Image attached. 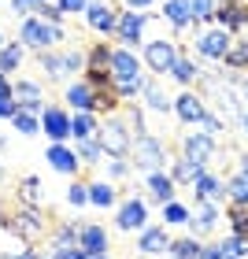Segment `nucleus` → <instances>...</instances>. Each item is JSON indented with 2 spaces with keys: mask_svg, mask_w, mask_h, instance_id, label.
I'll return each instance as SVG.
<instances>
[{
  "mask_svg": "<svg viewBox=\"0 0 248 259\" xmlns=\"http://www.w3.org/2000/svg\"><path fill=\"white\" fill-rule=\"evenodd\" d=\"M237 126H241V134L248 137V111H241V119H237Z\"/></svg>",
  "mask_w": 248,
  "mask_h": 259,
  "instance_id": "54",
  "label": "nucleus"
},
{
  "mask_svg": "<svg viewBox=\"0 0 248 259\" xmlns=\"http://www.w3.org/2000/svg\"><path fill=\"white\" fill-rule=\"evenodd\" d=\"M60 4L63 15H86V8H89V0H56Z\"/></svg>",
  "mask_w": 248,
  "mask_h": 259,
  "instance_id": "48",
  "label": "nucleus"
},
{
  "mask_svg": "<svg viewBox=\"0 0 248 259\" xmlns=\"http://www.w3.org/2000/svg\"><path fill=\"white\" fill-rule=\"evenodd\" d=\"M226 200H230V204L248 207V178H244V174H233V178H226Z\"/></svg>",
  "mask_w": 248,
  "mask_h": 259,
  "instance_id": "36",
  "label": "nucleus"
},
{
  "mask_svg": "<svg viewBox=\"0 0 248 259\" xmlns=\"http://www.w3.org/2000/svg\"><path fill=\"white\" fill-rule=\"evenodd\" d=\"M115 196H119V193H115L111 182H93V185H89V204L100 207V211H108V207L115 204Z\"/></svg>",
  "mask_w": 248,
  "mask_h": 259,
  "instance_id": "30",
  "label": "nucleus"
},
{
  "mask_svg": "<svg viewBox=\"0 0 248 259\" xmlns=\"http://www.w3.org/2000/svg\"><path fill=\"white\" fill-rule=\"evenodd\" d=\"M148 226V204L141 196H130L126 204L119 207V215H115V230L122 233H141Z\"/></svg>",
  "mask_w": 248,
  "mask_h": 259,
  "instance_id": "8",
  "label": "nucleus"
},
{
  "mask_svg": "<svg viewBox=\"0 0 248 259\" xmlns=\"http://www.w3.org/2000/svg\"><path fill=\"white\" fill-rule=\"evenodd\" d=\"M45 159H49V167H52V170L67 174V178H74V174L81 170V159H78V152L70 148V145H49Z\"/></svg>",
  "mask_w": 248,
  "mask_h": 259,
  "instance_id": "16",
  "label": "nucleus"
},
{
  "mask_svg": "<svg viewBox=\"0 0 248 259\" xmlns=\"http://www.w3.org/2000/svg\"><path fill=\"white\" fill-rule=\"evenodd\" d=\"M178 45H174L171 37H156V41H145V49H141V63H145L156 78L171 74L174 63H178Z\"/></svg>",
  "mask_w": 248,
  "mask_h": 259,
  "instance_id": "4",
  "label": "nucleus"
},
{
  "mask_svg": "<svg viewBox=\"0 0 248 259\" xmlns=\"http://www.w3.org/2000/svg\"><path fill=\"white\" fill-rule=\"evenodd\" d=\"M4 45H8V41H4V33H0V49H4Z\"/></svg>",
  "mask_w": 248,
  "mask_h": 259,
  "instance_id": "56",
  "label": "nucleus"
},
{
  "mask_svg": "<svg viewBox=\"0 0 248 259\" xmlns=\"http://www.w3.org/2000/svg\"><path fill=\"white\" fill-rule=\"evenodd\" d=\"M0 148H4V137H0Z\"/></svg>",
  "mask_w": 248,
  "mask_h": 259,
  "instance_id": "58",
  "label": "nucleus"
},
{
  "mask_svg": "<svg viewBox=\"0 0 248 259\" xmlns=\"http://www.w3.org/2000/svg\"><path fill=\"white\" fill-rule=\"evenodd\" d=\"M145 22H148L145 11H134V8L119 11V26H115V37H119L126 49H137V41L145 37Z\"/></svg>",
  "mask_w": 248,
  "mask_h": 259,
  "instance_id": "12",
  "label": "nucleus"
},
{
  "mask_svg": "<svg viewBox=\"0 0 248 259\" xmlns=\"http://www.w3.org/2000/svg\"><path fill=\"white\" fill-rule=\"evenodd\" d=\"M41 4H45V0H41Z\"/></svg>",
  "mask_w": 248,
  "mask_h": 259,
  "instance_id": "60",
  "label": "nucleus"
},
{
  "mask_svg": "<svg viewBox=\"0 0 248 259\" xmlns=\"http://www.w3.org/2000/svg\"><path fill=\"white\" fill-rule=\"evenodd\" d=\"M63 100H67L70 111H93V104H97V89H93L86 78H78V81H70V85H67Z\"/></svg>",
  "mask_w": 248,
  "mask_h": 259,
  "instance_id": "18",
  "label": "nucleus"
},
{
  "mask_svg": "<svg viewBox=\"0 0 248 259\" xmlns=\"http://www.w3.org/2000/svg\"><path fill=\"white\" fill-rule=\"evenodd\" d=\"M41 130L49 134L52 145H67L70 141V111L60 108V104H49V108L41 111Z\"/></svg>",
  "mask_w": 248,
  "mask_h": 259,
  "instance_id": "7",
  "label": "nucleus"
},
{
  "mask_svg": "<svg viewBox=\"0 0 248 259\" xmlns=\"http://www.w3.org/2000/svg\"><path fill=\"white\" fill-rule=\"evenodd\" d=\"M37 60H41V70H45V78L56 81V78H67V67H63V52L56 56V52H37Z\"/></svg>",
  "mask_w": 248,
  "mask_h": 259,
  "instance_id": "33",
  "label": "nucleus"
},
{
  "mask_svg": "<svg viewBox=\"0 0 248 259\" xmlns=\"http://www.w3.org/2000/svg\"><path fill=\"white\" fill-rule=\"evenodd\" d=\"M15 85V100H19V108L22 111H30V115H41L49 104H45V93L37 81H26V78H19V81H11Z\"/></svg>",
  "mask_w": 248,
  "mask_h": 259,
  "instance_id": "17",
  "label": "nucleus"
},
{
  "mask_svg": "<svg viewBox=\"0 0 248 259\" xmlns=\"http://www.w3.org/2000/svg\"><path fill=\"white\" fill-rule=\"evenodd\" d=\"M163 19H167L174 30L193 26V4H189V0H163Z\"/></svg>",
  "mask_w": 248,
  "mask_h": 259,
  "instance_id": "23",
  "label": "nucleus"
},
{
  "mask_svg": "<svg viewBox=\"0 0 248 259\" xmlns=\"http://www.w3.org/2000/svg\"><path fill=\"white\" fill-rule=\"evenodd\" d=\"M208 167H200V163H193V159H185V156H178V159H171V178L178 182V185H193L200 174H204Z\"/></svg>",
  "mask_w": 248,
  "mask_h": 259,
  "instance_id": "24",
  "label": "nucleus"
},
{
  "mask_svg": "<svg viewBox=\"0 0 248 259\" xmlns=\"http://www.w3.org/2000/svg\"><path fill=\"white\" fill-rule=\"evenodd\" d=\"M237 174H244V178H248V152L241 156V170H237Z\"/></svg>",
  "mask_w": 248,
  "mask_h": 259,
  "instance_id": "55",
  "label": "nucleus"
},
{
  "mask_svg": "<svg viewBox=\"0 0 248 259\" xmlns=\"http://www.w3.org/2000/svg\"><path fill=\"white\" fill-rule=\"evenodd\" d=\"M100 130V115L97 111H70V141H89Z\"/></svg>",
  "mask_w": 248,
  "mask_h": 259,
  "instance_id": "22",
  "label": "nucleus"
},
{
  "mask_svg": "<svg viewBox=\"0 0 248 259\" xmlns=\"http://www.w3.org/2000/svg\"><path fill=\"white\" fill-rule=\"evenodd\" d=\"M130 156H134V167H137V170H145V174L163 170V167H167V159H171V156H167V145H163L159 137H152V134L137 137Z\"/></svg>",
  "mask_w": 248,
  "mask_h": 259,
  "instance_id": "5",
  "label": "nucleus"
},
{
  "mask_svg": "<svg viewBox=\"0 0 248 259\" xmlns=\"http://www.w3.org/2000/svg\"><path fill=\"white\" fill-rule=\"evenodd\" d=\"M174 115H178L185 126H200V119L208 115L204 97H200V93H193V89H182L178 97H174Z\"/></svg>",
  "mask_w": 248,
  "mask_h": 259,
  "instance_id": "13",
  "label": "nucleus"
},
{
  "mask_svg": "<svg viewBox=\"0 0 248 259\" xmlns=\"http://www.w3.org/2000/svg\"><path fill=\"white\" fill-rule=\"evenodd\" d=\"M222 67H226V70H248V37H237V41L230 45Z\"/></svg>",
  "mask_w": 248,
  "mask_h": 259,
  "instance_id": "31",
  "label": "nucleus"
},
{
  "mask_svg": "<svg viewBox=\"0 0 248 259\" xmlns=\"http://www.w3.org/2000/svg\"><path fill=\"white\" fill-rule=\"evenodd\" d=\"M97 141H100L104 156H130L137 137H134V130H130V122L122 115H104V122L97 130Z\"/></svg>",
  "mask_w": 248,
  "mask_h": 259,
  "instance_id": "2",
  "label": "nucleus"
},
{
  "mask_svg": "<svg viewBox=\"0 0 248 259\" xmlns=\"http://www.w3.org/2000/svg\"><path fill=\"white\" fill-rule=\"evenodd\" d=\"M126 174H130L126 156H108V182H122Z\"/></svg>",
  "mask_w": 248,
  "mask_h": 259,
  "instance_id": "45",
  "label": "nucleus"
},
{
  "mask_svg": "<svg viewBox=\"0 0 248 259\" xmlns=\"http://www.w3.org/2000/svg\"><path fill=\"white\" fill-rule=\"evenodd\" d=\"M226 222H230V233H237V237H248V207L230 204V207H226Z\"/></svg>",
  "mask_w": 248,
  "mask_h": 259,
  "instance_id": "38",
  "label": "nucleus"
},
{
  "mask_svg": "<svg viewBox=\"0 0 248 259\" xmlns=\"http://www.w3.org/2000/svg\"><path fill=\"white\" fill-rule=\"evenodd\" d=\"M19 204H26V207H41V204H45V200H41V178H37V174H26V178H22Z\"/></svg>",
  "mask_w": 248,
  "mask_h": 259,
  "instance_id": "32",
  "label": "nucleus"
},
{
  "mask_svg": "<svg viewBox=\"0 0 248 259\" xmlns=\"http://www.w3.org/2000/svg\"><path fill=\"white\" fill-rule=\"evenodd\" d=\"M226 259H233V255H226Z\"/></svg>",
  "mask_w": 248,
  "mask_h": 259,
  "instance_id": "59",
  "label": "nucleus"
},
{
  "mask_svg": "<svg viewBox=\"0 0 248 259\" xmlns=\"http://www.w3.org/2000/svg\"><path fill=\"white\" fill-rule=\"evenodd\" d=\"M200 74H204V70L196 67V60L193 56H178V63H174V70H171V78L178 81V85H193V81H200Z\"/></svg>",
  "mask_w": 248,
  "mask_h": 259,
  "instance_id": "28",
  "label": "nucleus"
},
{
  "mask_svg": "<svg viewBox=\"0 0 248 259\" xmlns=\"http://www.w3.org/2000/svg\"><path fill=\"white\" fill-rule=\"evenodd\" d=\"M78 248L86 252V255H108V248H111L108 230L97 226V222H81V230H78Z\"/></svg>",
  "mask_w": 248,
  "mask_h": 259,
  "instance_id": "15",
  "label": "nucleus"
},
{
  "mask_svg": "<svg viewBox=\"0 0 248 259\" xmlns=\"http://www.w3.org/2000/svg\"><path fill=\"white\" fill-rule=\"evenodd\" d=\"M74 152H78V159H81V167H100L104 159V148H100V141L97 137H89V141H74Z\"/></svg>",
  "mask_w": 248,
  "mask_h": 259,
  "instance_id": "29",
  "label": "nucleus"
},
{
  "mask_svg": "<svg viewBox=\"0 0 248 259\" xmlns=\"http://www.w3.org/2000/svg\"><path fill=\"white\" fill-rule=\"evenodd\" d=\"M0 226H4L8 233H15L22 244H33L37 237H45L49 222L41 219V207H26V204H19V211L0 207Z\"/></svg>",
  "mask_w": 248,
  "mask_h": 259,
  "instance_id": "1",
  "label": "nucleus"
},
{
  "mask_svg": "<svg viewBox=\"0 0 248 259\" xmlns=\"http://www.w3.org/2000/svg\"><path fill=\"white\" fill-rule=\"evenodd\" d=\"M86 22H89V30L100 33V37H111L115 26H119V8H115V0H89Z\"/></svg>",
  "mask_w": 248,
  "mask_h": 259,
  "instance_id": "6",
  "label": "nucleus"
},
{
  "mask_svg": "<svg viewBox=\"0 0 248 259\" xmlns=\"http://www.w3.org/2000/svg\"><path fill=\"white\" fill-rule=\"evenodd\" d=\"M145 185H148V196L156 200L159 207L171 204V200H174V189H178V182H174L167 170H152V174H145Z\"/></svg>",
  "mask_w": 248,
  "mask_h": 259,
  "instance_id": "19",
  "label": "nucleus"
},
{
  "mask_svg": "<svg viewBox=\"0 0 248 259\" xmlns=\"http://www.w3.org/2000/svg\"><path fill=\"white\" fill-rule=\"evenodd\" d=\"M141 97H145V104H148V111H156V115H163V119H167V115L174 111V100H167V93L159 89V81H148V85H145V93H141Z\"/></svg>",
  "mask_w": 248,
  "mask_h": 259,
  "instance_id": "25",
  "label": "nucleus"
},
{
  "mask_svg": "<svg viewBox=\"0 0 248 259\" xmlns=\"http://www.w3.org/2000/svg\"><path fill=\"white\" fill-rule=\"evenodd\" d=\"M171 248V237H167V226H145L137 233V252L145 255H159Z\"/></svg>",
  "mask_w": 248,
  "mask_h": 259,
  "instance_id": "20",
  "label": "nucleus"
},
{
  "mask_svg": "<svg viewBox=\"0 0 248 259\" xmlns=\"http://www.w3.org/2000/svg\"><path fill=\"white\" fill-rule=\"evenodd\" d=\"M237 97L248 104V74H241V78H237Z\"/></svg>",
  "mask_w": 248,
  "mask_h": 259,
  "instance_id": "52",
  "label": "nucleus"
},
{
  "mask_svg": "<svg viewBox=\"0 0 248 259\" xmlns=\"http://www.w3.org/2000/svg\"><path fill=\"white\" fill-rule=\"evenodd\" d=\"M167 252H171V259H200L204 255V241L193 237V233H189V237H174Z\"/></svg>",
  "mask_w": 248,
  "mask_h": 259,
  "instance_id": "26",
  "label": "nucleus"
},
{
  "mask_svg": "<svg viewBox=\"0 0 248 259\" xmlns=\"http://www.w3.org/2000/svg\"><path fill=\"white\" fill-rule=\"evenodd\" d=\"M8 122L15 126L22 137H33V134H41V115H30V111H22V108H19L15 115H11Z\"/></svg>",
  "mask_w": 248,
  "mask_h": 259,
  "instance_id": "34",
  "label": "nucleus"
},
{
  "mask_svg": "<svg viewBox=\"0 0 248 259\" xmlns=\"http://www.w3.org/2000/svg\"><path fill=\"white\" fill-rule=\"evenodd\" d=\"M200 259H226V252H222V244H204V255Z\"/></svg>",
  "mask_w": 248,
  "mask_h": 259,
  "instance_id": "51",
  "label": "nucleus"
},
{
  "mask_svg": "<svg viewBox=\"0 0 248 259\" xmlns=\"http://www.w3.org/2000/svg\"><path fill=\"white\" fill-rule=\"evenodd\" d=\"M215 26L222 30H230V33H237L248 26V0H219V8H215Z\"/></svg>",
  "mask_w": 248,
  "mask_h": 259,
  "instance_id": "11",
  "label": "nucleus"
},
{
  "mask_svg": "<svg viewBox=\"0 0 248 259\" xmlns=\"http://www.w3.org/2000/svg\"><path fill=\"white\" fill-rule=\"evenodd\" d=\"M200 134H208V137H219L222 134V115H204V119H200Z\"/></svg>",
  "mask_w": 248,
  "mask_h": 259,
  "instance_id": "47",
  "label": "nucleus"
},
{
  "mask_svg": "<svg viewBox=\"0 0 248 259\" xmlns=\"http://www.w3.org/2000/svg\"><path fill=\"white\" fill-rule=\"evenodd\" d=\"M122 119L130 122V130H134L137 137H145V134H148V130H145V115H141L137 104H126V115H122Z\"/></svg>",
  "mask_w": 248,
  "mask_h": 259,
  "instance_id": "44",
  "label": "nucleus"
},
{
  "mask_svg": "<svg viewBox=\"0 0 248 259\" xmlns=\"http://www.w3.org/2000/svg\"><path fill=\"white\" fill-rule=\"evenodd\" d=\"M219 244H222V252H226V255H233V259H244V255H248V237H237V233L222 237Z\"/></svg>",
  "mask_w": 248,
  "mask_h": 259,
  "instance_id": "39",
  "label": "nucleus"
},
{
  "mask_svg": "<svg viewBox=\"0 0 248 259\" xmlns=\"http://www.w3.org/2000/svg\"><path fill=\"white\" fill-rule=\"evenodd\" d=\"M219 204H211V200H196V207H193V219H189V233H193V237H200L204 241L211 230L219 226Z\"/></svg>",
  "mask_w": 248,
  "mask_h": 259,
  "instance_id": "14",
  "label": "nucleus"
},
{
  "mask_svg": "<svg viewBox=\"0 0 248 259\" xmlns=\"http://www.w3.org/2000/svg\"><path fill=\"white\" fill-rule=\"evenodd\" d=\"M37 8H41V0H11V11H15V15H33Z\"/></svg>",
  "mask_w": 248,
  "mask_h": 259,
  "instance_id": "49",
  "label": "nucleus"
},
{
  "mask_svg": "<svg viewBox=\"0 0 248 259\" xmlns=\"http://www.w3.org/2000/svg\"><path fill=\"white\" fill-rule=\"evenodd\" d=\"M152 4V0H126V8H134V11H145Z\"/></svg>",
  "mask_w": 248,
  "mask_h": 259,
  "instance_id": "53",
  "label": "nucleus"
},
{
  "mask_svg": "<svg viewBox=\"0 0 248 259\" xmlns=\"http://www.w3.org/2000/svg\"><path fill=\"white\" fill-rule=\"evenodd\" d=\"M193 193H196V200H211V204H219V200H226V182H222L219 174L204 170L193 182Z\"/></svg>",
  "mask_w": 248,
  "mask_h": 259,
  "instance_id": "21",
  "label": "nucleus"
},
{
  "mask_svg": "<svg viewBox=\"0 0 248 259\" xmlns=\"http://www.w3.org/2000/svg\"><path fill=\"white\" fill-rule=\"evenodd\" d=\"M67 204L70 207H86L89 204V185L86 182H70L67 185Z\"/></svg>",
  "mask_w": 248,
  "mask_h": 259,
  "instance_id": "40",
  "label": "nucleus"
},
{
  "mask_svg": "<svg viewBox=\"0 0 248 259\" xmlns=\"http://www.w3.org/2000/svg\"><path fill=\"white\" fill-rule=\"evenodd\" d=\"M244 259H248V255H244Z\"/></svg>",
  "mask_w": 248,
  "mask_h": 259,
  "instance_id": "61",
  "label": "nucleus"
},
{
  "mask_svg": "<svg viewBox=\"0 0 248 259\" xmlns=\"http://www.w3.org/2000/svg\"><path fill=\"white\" fill-rule=\"evenodd\" d=\"M19 111V100H15V85H4L0 89V119H11Z\"/></svg>",
  "mask_w": 248,
  "mask_h": 259,
  "instance_id": "41",
  "label": "nucleus"
},
{
  "mask_svg": "<svg viewBox=\"0 0 248 259\" xmlns=\"http://www.w3.org/2000/svg\"><path fill=\"white\" fill-rule=\"evenodd\" d=\"M52 259H89V255L74 244V248H52Z\"/></svg>",
  "mask_w": 248,
  "mask_h": 259,
  "instance_id": "50",
  "label": "nucleus"
},
{
  "mask_svg": "<svg viewBox=\"0 0 248 259\" xmlns=\"http://www.w3.org/2000/svg\"><path fill=\"white\" fill-rule=\"evenodd\" d=\"M189 4H193V22H208V19H215L219 0H189Z\"/></svg>",
  "mask_w": 248,
  "mask_h": 259,
  "instance_id": "42",
  "label": "nucleus"
},
{
  "mask_svg": "<svg viewBox=\"0 0 248 259\" xmlns=\"http://www.w3.org/2000/svg\"><path fill=\"white\" fill-rule=\"evenodd\" d=\"M37 19H45V22H52V26H63V11H60V4H52V0H45V4L33 11Z\"/></svg>",
  "mask_w": 248,
  "mask_h": 259,
  "instance_id": "43",
  "label": "nucleus"
},
{
  "mask_svg": "<svg viewBox=\"0 0 248 259\" xmlns=\"http://www.w3.org/2000/svg\"><path fill=\"white\" fill-rule=\"evenodd\" d=\"M63 67H67V74L86 70V52H81V49H67V52H63Z\"/></svg>",
  "mask_w": 248,
  "mask_h": 259,
  "instance_id": "46",
  "label": "nucleus"
},
{
  "mask_svg": "<svg viewBox=\"0 0 248 259\" xmlns=\"http://www.w3.org/2000/svg\"><path fill=\"white\" fill-rule=\"evenodd\" d=\"M63 37H67L63 26H52V22H45V19H37V15H26V19H22V26H19L22 49H33V52L52 49V45H60Z\"/></svg>",
  "mask_w": 248,
  "mask_h": 259,
  "instance_id": "3",
  "label": "nucleus"
},
{
  "mask_svg": "<svg viewBox=\"0 0 248 259\" xmlns=\"http://www.w3.org/2000/svg\"><path fill=\"white\" fill-rule=\"evenodd\" d=\"M89 259H108V255H89Z\"/></svg>",
  "mask_w": 248,
  "mask_h": 259,
  "instance_id": "57",
  "label": "nucleus"
},
{
  "mask_svg": "<svg viewBox=\"0 0 248 259\" xmlns=\"http://www.w3.org/2000/svg\"><path fill=\"white\" fill-rule=\"evenodd\" d=\"M182 156L200 163V167H208V163L219 156V145H215V137H208V134H200V130H196V134H185L182 137Z\"/></svg>",
  "mask_w": 248,
  "mask_h": 259,
  "instance_id": "10",
  "label": "nucleus"
},
{
  "mask_svg": "<svg viewBox=\"0 0 248 259\" xmlns=\"http://www.w3.org/2000/svg\"><path fill=\"white\" fill-rule=\"evenodd\" d=\"M26 60V49H22V41H8L4 49H0V74H15Z\"/></svg>",
  "mask_w": 248,
  "mask_h": 259,
  "instance_id": "27",
  "label": "nucleus"
},
{
  "mask_svg": "<svg viewBox=\"0 0 248 259\" xmlns=\"http://www.w3.org/2000/svg\"><path fill=\"white\" fill-rule=\"evenodd\" d=\"M230 45H233V33L230 30H222V26H215V30H204L196 37V52L204 56V60H226V52H230Z\"/></svg>",
  "mask_w": 248,
  "mask_h": 259,
  "instance_id": "9",
  "label": "nucleus"
},
{
  "mask_svg": "<svg viewBox=\"0 0 248 259\" xmlns=\"http://www.w3.org/2000/svg\"><path fill=\"white\" fill-rule=\"evenodd\" d=\"M189 219H193V211L178 200H171V204H163V226H189Z\"/></svg>",
  "mask_w": 248,
  "mask_h": 259,
  "instance_id": "35",
  "label": "nucleus"
},
{
  "mask_svg": "<svg viewBox=\"0 0 248 259\" xmlns=\"http://www.w3.org/2000/svg\"><path fill=\"white\" fill-rule=\"evenodd\" d=\"M78 222H63V226H56V233H52V248H74L78 244Z\"/></svg>",
  "mask_w": 248,
  "mask_h": 259,
  "instance_id": "37",
  "label": "nucleus"
}]
</instances>
